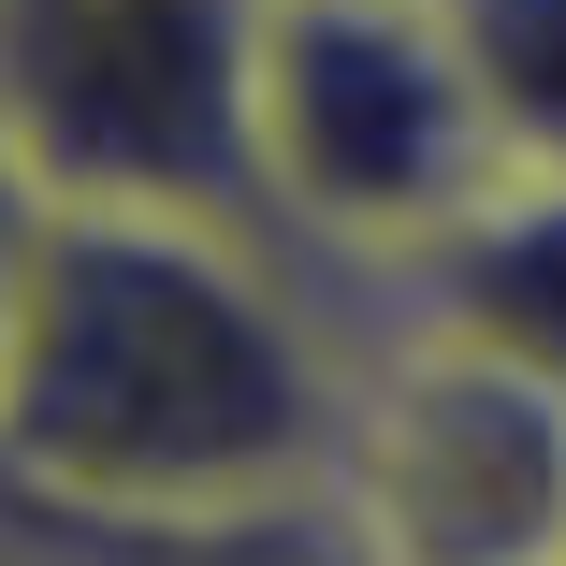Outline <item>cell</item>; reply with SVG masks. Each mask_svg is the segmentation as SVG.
<instances>
[{
    "label": "cell",
    "instance_id": "9",
    "mask_svg": "<svg viewBox=\"0 0 566 566\" xmlns=\"http://www.w3.org/2000/svg\"><path fill=\"white\" fill-rule=\"evenodd\" d=\"M0 566H15V537H0Z\"/></svg>",
    "mask_w": 566,
    "mask_h": 566
},
{
    "label": "cell",
    "instance_id": "6",
    "mask_svg": "<svg viewBox=\"0 0 566 566\" xmlns=\"http://www.w3.org/2000/svg\"><path fill=\"white\" fill-rule=\"evenodd\" d=\"M15 566H378L334 494H218V509H73L0 480Z\"/></svg>",
    "mask_w": 566,
    "mask_h": 566
},
{
    "label": "cell",
    "instance_id": "3",
    "mask_svg": "<svg viewBox=\"0 0 566 566\" xmlns=\"http://www.w3.org/2000/svg\"><path fill=\"white\" fill-rule=\"evenodd\" d=\"M349 436L334 509L378 566H566V364H523L465 319L349 291Z\"/></svg>",
    "mask_w": 566,
    "mask_h": 566
},
{
    "label": "cell",
    "instance_id": "8",
    "mask_svg": "<svg viewBox=\"0 0 566 566\" xmlns=\"http://www.w3.org/2000/svg\"><path fill=\"white\" fill-rule=\"evenodd\" d=\"M15 262H30V189L0 175V364H15Z\"/></svg>",
    "mask_w": 566,
    "mask_h": 566
},
{
    "label": "cell",
    "instance_id": "7",
    "mask_svg": "<svg viewBox=\"0 0 566 566\" xmlns=\"http://www.w3.org/2000/svg\"><path fill=\"white\" fill-rule=\"evenodd\" d=\"M450 30L480 59V102H494L509 160L566 175V0H450Z\"/></svg>",
    "mask_w": 566,
    "mask_h": 566
},
{
    "label": "cell",
    "instance_id": "1",
    "mask_svg": "<svg viewBox=\"0 0 566 566\" xmlns=\"http://www.w3.org/2000/svg\"><path fill=\"white\" fill-rule=\"evenodd\" d=\"M349 276L218 203H30L0 480L73 509L334 494Z\"/></svg>",
    "mask_w": 566,
    "mask_h": 566
},
{
    "label": "cell",
    "instance_id": "5",
    "mask_svg": "<svg viewBox=\"0 0 566 566\" xmlns=\"http://www.w3.org/2000/svg\"><path fill=\"white\" fill-rule=\"evenodd\" d=\"M364 291H392L421 319H465V334H494L523 364H566V175L509 160L465 218H436V233L392 276H364Z\"/></svg>",
    "mask_w": 566,
    "mask_h": 566
},
{
    "label": "cell",
    "instance_id": "2",
    "mask_svg": "<svg viewBox=\"0 0 566 566\" xmlns=\"http://www.w3.org/2000/svg\"><path fill=\"white\" fill-rule=\"evenodd\" d=\"M248 160H262V218L364 291L509 175V132L480 102L450 0H262Z\"/></svg>",
    "mask_w": 566,
    "mask_h": 566
},
{
    "label": "cell",
    "instance_id": "4",
    "mask_svg": "<svg viewBox=\"0 0 566 566\" xmlns=\"http://www.w3.org/2000/svg\"><path fill=\"white\" fill-rule=\"evenodd\" d=\"M248 59L262 0H0V175L30 203L262 218Z\"/></svg>",
    "mask_w": 566,
    "mask_h": 566
}]
</instances>
